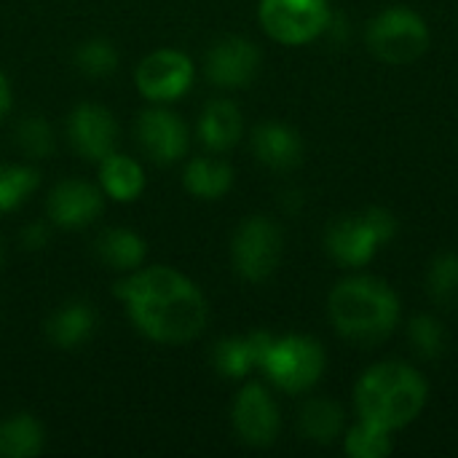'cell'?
<instances>
[{
    "instance_id": "obj_1",
    "label": "cell",
    "mask_w": 458,
    "mask_h": 458,
    "mask_svg": "<svg viewBox=\"0 0 458 458\" xmlns=\"http://www.w3.org/2000/svg\"><path fill=\"white\" fill-rule=\"evenodd\" d=\"M113 293L126 303L134 327L150 341L188 344L207 325V301L201 290L174 268H134Z\"/></svg>"
},
{
    "instance_id": "obj_2",
    "label": "cell",
    "mask_w": 458,
    "mask_h": 458,
    "mask_svg": "<svg viewBox=\"0 0 458 458\" xmlns=\"http://www.w3.org/2000/svg\"><path fill=\"white\" fill-rule=\"evenodd\" d=\"M429 397L424 376L408 362H378L362 373L354 389L360 419L389 432L413 424Z\"/></svg>"
},
{
    "instance_id": "obj_3",
    "label": "cell",
    "mask_w": 458,
    "mask_h": 458,
    "mask_svg": "<svg viewBox=\"0 0 458 458\" xmlns=\"http://www.w3.org/2000/svg\"><path fill=\"white\" fill-rule=\"evenodd\" d=\"M330 322L354 344L370 346L386 341L400 322L397 293L376 276H349L327 298Z\"/></svg>"
},
{
    "instance_id": "obj_4",
    "label": "cell",
    "mask_w": 458,
    "mask_h": 458,
    "mask_svg": "<svg viewBox=\"0 0 458 458\" xmlns=\"http://www.w3.org/2000/svg\"><path fill=\"white\" fill-rule=\"evenodd\" d=\"M397 228V217L386 207H368L333 220L325 231V250L338 266L362 268L373 260L378 247L394 239Z\"/></svg>"
},
{
    "instance_id": "obj_5",
    "label": "cell",
    "mask_w": 458,
    "mask_h": 458,
    "mask_svg": "<svg viewBox=\"0 0 458 458\" xmlns=\"http://www.w3.org/2000/svg\"><path fill=\"white\" fill-rule=\"evenodd\" d=\"M365 43L381 62L408 64L429 48V27L413 8L389 5L368 21Z\"/></svg>"
},
{
    "instance_id": "obj_6",
    "label": "cell",
    "mask_w": 458,
    "mask_h": 458,
    "mask_svg": "<svg viewBox=\"0 0 458 458\" xmlns=\"http://www.w3.org/2000/svg\"><path fill=\"white\" fill-rule=\"evenodd\" d=\"M325 365L327 357L319 341L306 335H287V338H274L260 370H266L271 384L279 386L282 392L301 394L319 384Z\"/></svg>"
},
{
    "instance_id": "obj_7",
    "label": "cell",
    "mask_w": 458,
    "mask_h": 458,
    "mask_svg": "<svg viewBox=\"0 0 458 458\" xmlns=\"http://www.w3.org/2000/svg\"><path fill=\"white\" fill-rule=\"evenodd\" d=\"M258 19L274 40L303 46L327 32L333 8L327 0H260Z\"/></svg>"
},
{
    "instance_id": "obj_8",
    "label": "cell",
    "mask_w": 458,
    "mask_h": 458,
    "mask_svg": "<svg viewBox=\"0 0 458 458\" xmlns=\"http://www.w3.org/2000/svg\"><path fill=\"white\" fill-rule=\"evenodd\" d=\"M233 268L247 282H266L282 260V231L271 217H247L233 233Z\"/></svg>"
},
{
    "instance_id": "obj_9",
    "label": "cell",
    "mask_w": 458,
    "mask_h": 458,
    "mask_svg": "<svg viewBox=\"0 0 458 458\" xmlns=\"http://www.w3.org/2000/svg\"><path fill=\"white\" fill-rule=\"evenodd\" d=\"M193 83V62L177 48H158L137 67V89L153 102L180 99Z\"/></svg>"
},
{
    "instance_id": "obj_10",
    "label": "cell",
    "mask_w": 458,
    "mask_h": 458,
    "mask_svg": "<svg viewBox=\"0 0 458 458\" xmlns=\"http://www.w3.org/2000/svg\"><path fill=\"white\" fill-rule=\"evenodd\" d=\"M233 427L239 437L252 448H268L279 437L282 419L276 400L263 384H247L233 403Z\"/></svg>"
},
{
    "instance_id": "obj_11",
    "label": "cell",
    "mask_w": 458,
    "mask_h": 458,
    "mask_svg": "<svg viewBox=\"0 0 458 458\" xmlns=\"http://www.w3.org/2000/svg\"><path fill=\"white\" fill-rule=\"evenodd\" d=\"M207 78L223 89L247 86L260 70V48L247 38H223L207 51Z\"/></svg>"
},
{
    "instance_id": "obj_12",
    "label": "cell",
    "mask_w": 458,
    "mask_h": 458,
    "mask_svg": "<svg viewBox=\"0 0 458 458\" xmlns=\"http://www.w3.org/2000/svg\"><path fill=\"white\" fill-rule=\"evenodd\" d=\"M67 134L72 148L91 161H102L105 156H110L115 150L118 142V123L113 118V113L102 105H78L70 113L67 121Z\"/></svg>"
},
{
    "instance_id": "obj_13",
    "label": "cell",
    "mask_w": 458,
    "mask_h": 458,
    "mask_svg": "<svg viewBox=\"0 0 458 458\" xmlns=\"http://www.w3.org/2000/svg\"><path fill=\"white\" fill-rule=\"evenodd\" d=\"M137 140L156 164H174L188 153V126L169 110H145L137 118Z\"/></svg>"
},
{
    "instance_id": "obj_14",
    "label": "cell",
    "mask_w": 458,
    "mask_h": 458,
    "mask_svg": "<svg viewBox=\"0 0 458 458\" xmlns=\"http://www.w3.org/2000/svg\"><path fill=\"white\" fill-rule=\"evenodd\" d=\"M102 193L86 180H62L48 193V217L62 228H83L102 215Z\"/></svg>"
},
{
    "instance_id": "obj_15",
    "label": "cell",
    "mask_w": 458,
    "mask_h": 458,
    "mask_svg": "<svg viewBox=\"0 0 458 458\" xmlns=\"http://www.w3.org/2000/svg\"><path fill=\"white\" fill-rule=\"evenodd\" d=\"M252 150L258 161L274 172H290L303 161V140L287 123H260L252 131Z\"/></svg>"
},
{
    "instance_id": "obj_16",
    "label": "cell",
    "mask_w": 458,
    "mask_h": 458,
    "mask_svg": "<svg viewBox=\"0 0 458 458\" xmlns=\"http://www.w3.org/2000/svg\"><path fill=\"white\" fill-rule=\"evenodd\" d=\"M271 344L274 335L266 330H255L244 338H225L212 349V365L225 378H244L250 370L263 365Z\"/></svg>"
},
{
    "instance_id": "obj_17",
    "label": "cell",
    "mask_w": 458,
    "mask_h": 458,
    "mask_svg": "<svg viewBox=\"0 0 458 458\" xmlns=\"http://www.w3.org/2000/svg\"><path fill=\"white\" fill-rule=\"evenodd\" d=\"M242 113L231 99H215L199 118V137L209 150H231L242 140Z\"/></svg>"
},
{
    "instance_id": "obj_18",
    "label": "cell",
    "mask_w": 458,
    "mask_h": 458,
    "mask_svg": "<svg viewBox=\"0 0 458 458\" xmlns=\"http://www.w3.org/2000/svg\"><path fill=\"white\" fill-rule=\"evenodd\" d=\"M97 327V317H94V309L83 301H70L64 306H59L48 325H46V333L51 338L54 346L59 349H75L81 344H86L91 338Z\"/></svg>"
},
{
    "instance_id": "obj_19",
    "label": "cell",
    "mask_w": 458,
    "mask_h": 458,
    "mask_svg": "<svg viewBox=\"0 0 458 458\" xmlns=\"http://www.w3.org/2000/svg\"><path fill=\"white\" fill-rule=\"evenodd\" d=\"M298 427H301V435L306 440L319 443V445H330L333 440L344 437L346 416H344V408L338 403L317 397V400H309L301 408Z\"/></svg>"
},
{
    "instance_id": "obj_20",
    "label": "cell",
    "mask_w": 458,
    "mask_h": 458,
    "mask_svg": "<svg viewBox=\"0 0 458 458\" xmlns=\"http://www.w3.org/2000/svg\"><path fill=\"white\" fill-rule=\"evenodd\" d=\"M99 180L102 188L110 199L115 201H131L142 193L145 188V172L142 166L121 153H110L99 161Z\"/></svg>"
},
{
    "instance_id": "obj_21",
    "label": "cell",
    "mask_w": 458,
    "mask_h": 458,
    "mask_svg": "<svg viewBox=\"0 0 458 458\" xmlns=\"http://www.w3.org/2000/svg\"><path fill=\"white\" fill-rule=\"evenodd\" d=\"M182 182H185L188 193H193L199 199H220L233 185V169H231V164H225L220 158L201 156V158L188 161Z\"/></svg>"
},
{
    "instance_id": "obj_22",
    "label": "cell",
    "mask_w": 458,
    "mask_h": 458,
    "mask_svg": "<svg viewBox=\"0 0 458 458\" xmlns=\"http://www.w3.org/2000/svg\"><path fill=\"white\" fill-rule=\"evenodd\" d=\"M97 258L115 271H134L145 260V242L126 228H110L94 242Z\"/></svg>"
},
{
    "instance_id": "obj_23",
    "label": "cell",
    "mask_w": 458,
    "mask_h": 458,
    "mask_svg": "<svg viewBox=\"0 0 458 458\" xmlns=\"http://www.w3.org/2000/svg\"><path fill=\"white\" fill-rule=\"evenodd\" d=\"M43 451V427L27 416L16 413L0 421V456L27 458Z\"/></svg>"
},
{
    "instance_id": "obj_24",
    "label": "cell",
    "mask_w": 458,
    "mask_h": 458,
    "mask_svg": "<svg viewBox=\"0 0 458 458\" xmlns=\"http://www.w3.org/2000/svg\"><path fill=\"white\" fill-rule=\"evenodd\" d=\"M392 432L360 419L357 427L344 432V451L352 458H384L392 454Z\"/></svg>"
},
{
    "instance_id": "obj_25",
    "label": "cell",
    "mask_w": 458,
    "mask_h": 458,
    "mask_svg": "<svg viewBox=\"0 0 458 458\" xmlns=\"http://www.w3.org/2000/svg\"><path fill=\"white\" fill-rule=\"evenodd\" d=\"M427 290L429 298L443 306V309H454L458 306V255L456 252H445L437 255L429 266V276H427Z\"/></svg>"
},
{
    "instance_id": "obj_26",
    "label": "cell",
    "mask_w": 458,
    "mask_h": 458,
    "mask_svg": "<svg viewBox=\"0 0 458 458\" xmlns=\"http://www.w3.org/2000/svg\"><path fill=\"white\" fill-rule=\"evenodd\" d=\"M408 341L413 352L424 360H440L448 349V333L445 325L429 314H419L408 325Z\"/></svg>"
},
{
    "instance_id": "obj_27",
    "label": "cell",
    "mask_w": 458,
    "mask_h": 458,
    "mask_svg": "<svg viewBox=\"0 0 458 458\" xmlns=\"http://www.w3.org/2000/svg\"><path fill=\"white\" fill-rule=\"evenodd\" d=\"M40 182V174L32 166L0 164V212L16 209Z\"/></svg>"
},
{
    "instance_id": "obj_28",
    "label": "cell",
    "mask_w": 458,
    "mask_h": 458,
    "mask_svg": "<svg viewBox=\"0 0 458 458\" xmlns=\"http://www.w3.org/2000/svg\"><path fill=\"white\" fill-rule=\"evenodd\" d=\"M75 64L89 78H105V75H113L115 72V67H118V51L107 40H89V43L78 46Z\"/></svg>"
},
{
    "instance_id": "obj_29",
    "label": "cell",
    "mask_w": 458,
    "mask_h": 458,
    "mask_svg": "<svg viewBox=\"0 0 458 458\" xmlns=\"http://www.w3.org/2000/svg\"><path fill=\"white\" fill-rule=\"evenodd\" d=\"M16 142L27 156L46 158L54 150V131L48 121H43L40 115H27L16 129Z\"/></svg>"
},
{
    "instance_id": "obj_30",
    "label": "cell",
    "mask_w": 458,
    "mask_h": 458,
    "mask_svg": "<svg viewBox=\"0 0 458 458\" xmlns=\"http://www.w3.org/2000/svg\"><path fill=\"white\" fill-rule=\"evenodd\" d=\"M21 242H24L30 250H40V247H46V242H48V231H46V225H43V223H30V225L21 231Z\"/></svg>"
},
{
    "instance_id": "obj_31",
    "label": "cell",
    "mask_w": 458,
    "mask_h": 458,
    "mask_svg": "<svg viewBox=\"0 0 458 458\" xmlns=\"http://www.w3.org/2000/svg\"><path fill=\"white\" fill-rule=\"evenodd\" d=\"M8 107H11V86H8V78L0 72V118L8 113Z\"/></svg>"
},
{
    "instance_id": "obj_32",
    "label": "cell",
    "mask_w": 458,
    "mask_h": 458,
    "mask_svg": "<svg viewBox=\"0 0 458 458\" xmlns=\"http://www.w3.org/2000/svg\"><path fill=\"white\" fill-rule=\"evenodd\" d=\"M0 266H3V242H0Z\"/></svg>"
}]
</instances>
